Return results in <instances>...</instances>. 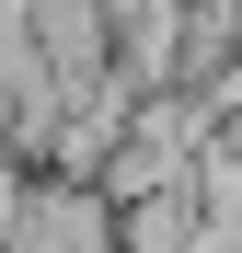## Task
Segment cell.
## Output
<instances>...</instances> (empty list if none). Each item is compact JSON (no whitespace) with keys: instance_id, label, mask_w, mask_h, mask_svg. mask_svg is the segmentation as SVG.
<instances>
[{"instance_id":"obj_1","label":"cell","mask_w":242,"mask_h":253,"mask_svg":"<svg viewBox=\"0 0 242 253\" xmlns=\"http://www.w3.org/2000/svg\"><path fill=\"white\" fill-rule=\"evenodd\" d=\"M0 253H115V207L81 173H23V207H12Z\"/></svg>"}]
</instances>
